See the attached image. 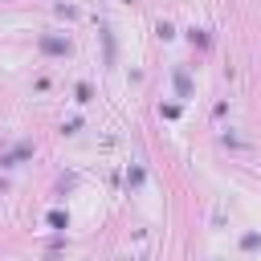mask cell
Masks as SVG:
<instances>
[{"instance_id":"obj_1","label":"cell","mask_w":261,"mask_h":261,"mask_svg":"<svg viewBox=\"0 0 261 261\" xmlns=\"http://www.w3.org/2000/svg\"><path fill=\"white\" fill-rule=\"evenodd\" d=\"M45 49H49V53H65V41H53V37H49V41H45Z\"/></svg>"}]
</instances>
